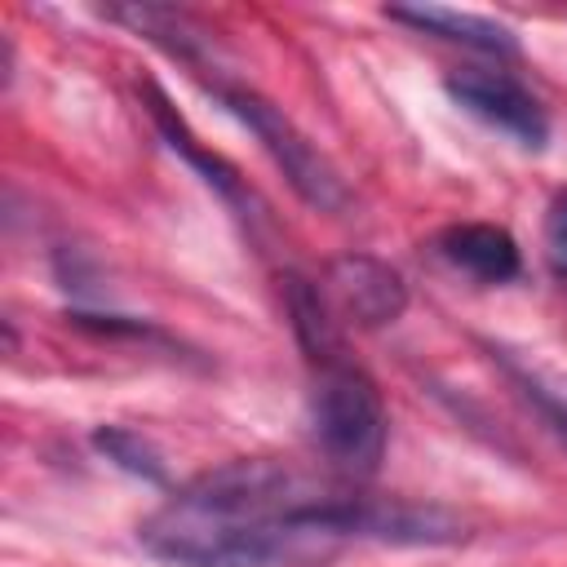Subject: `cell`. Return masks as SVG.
<instances>
[{
    "mask_svg": "<svg viewBox=\"0 0 567 567\" xmlns=\"http://www.w3.org/2000/svg\"><path fill=\"white\" fill-rule=\"evenodd\" d=\"M545 252H549L554 275L567 284V195H558L545 217Z\"/></svg>",
    "mask_w": 567,
    "mask_h": 567,
    "instance_id": "cell-12",
    "label": "cell"
},
{
    "mask_svg": "<svg viewBox=\"0 0 567 567\" xmlns=\"http://www.w3.org/2000/svg\"><path fill=\"white\" fill-rule=\"evenodd\" d=\"M439 248H443V257H447L456 270L474 275L478 284H505V279H514L518 266H523L514 235L501 230V226H487V221L447 226V230L439 235Z\"/></svg>",
    "mask_w": 567,
    "mask_h": 567,
    "instance_id": "cell-6",
    "label": "cell"
},
{
    "mask_svg": "<svg viewBox=\"0 0 567 567\" xmlns=\"http://www.w3.org/2000/svg\"><path fill=\"white\" fill-rule=\"evenodd\" d=\"M328 297L332 306L354 323V328H385L403 315L408 288L394 266L368 252H346L332 257L328 266Z\"/></svg>",
    "mask_w": 567,
    "mask_h": 567,
    "instance_id": "cell-5",
    "label": "cell"
},
{
    "mask_svg": "<svg viewBox=\"0 0 567 567\" xmlns=\"http://www.w3.org/2000/svg\"><path fill=\"white\" fill-rule=\"evenodd\" d=\"M226 106L261 137V146L270 151V159L284 168V177L292 182V190L310 204V208H319V213H337V208H346V182H341V173H337V164L275 106V102H266V97H257V93H248V89H226Z\"/></svg>",
    "mask_w": 567,
    "mask_h": 567,
    "instance_id": "cell-3",
    "label": "cell"
},
{
    "mask_svg": "<svg viewBox=\"0 0 567 567\" xmlns=\"http://www.w3.org/2000/svg\"><path fill=\"white\" fill-rule=\"evenodd\" d=\"M106 13H111L115 22H128L133 31H142L146 40L164 44L168 53H177V58H186V62H195V49L208 44V31H204V27H195L186 13L164 9V4H124V9H106Z\"/></svg>",
    "mask_w": 567,
    "mask_h": 567,
    "instance_id": "cell-10",
    "label": "cell"
},
{
    "mask_svg": "<svg viewBox=\"0 0 567 567\" xmlns=\"http://www.w3.org/2000/svg\"><path fill=\"white\" fill-rule=\"evenodd\" d=\"M447 93L470 111L478 115L483 124L509 133L518 146L527 151H540L545 137H549V120L540 111V102L505 71H487V66H461L447 75Z\"/></svg>",
    "mask_w": 567,
    "mask_h": 567,
    "instance_id": "cell-4",
    "label": "cell"
},
{
    "mask_svg": "<svg viewBox=\"0 0 567 567\" xmlns=\"http://www.w3.org/2000/svg\"><path fill=\"white\" fill-rule=\"evenodd\" d=\"M93 443H97L120 470H128V474H137V478H146V483H164V461H159V452H155L137 430L102 425V430H93Z\"/></svg>",
    "mask_w": 567,
    "mask_h": 567,
    "instance_id": "cell-11",
    "label": "cell"
},
{
    "mask_svg": "<svg viewBox=\"0 0 567 567\" xmlns=\"http://www.w3.org/2000/svg\"><path fill=\"white\" fill-rule=\"evenodd\" d=\"M142 97H146V106H151V115H155L159 133L168 137V146H173V151H182V155H186V159H190V164L204 173V182H208V186H217V190L235 195V190H239L235 168H230L226 159H217L213 151H204V146H199V137H195V133L186 128V120H182V115L168 106V97L159 93V84H155V80H146V84H142Z\"/></svg>",
    "mask_w": 567,
    "mask_h": 567,
    "instance_id": "cell-9",
    "label": "cell"
},
{
    "mask_svg": "<svg viewBox=\"0 0 567 567\" xmlns=\"http://www.w3.org/2000/svg\"><path fill=\"white\" fill-rule=\"evenodd\" d=\"M523 394H527V403H532V408L540 412V421H545V425L554 430V439H558V443L567 447V408H563V403H558L554 394H545L540 385H532V381H523Z\"/></svg>",
    "mask_w": 567,
    "mask_h": 567,
    "instance_id": "cell-13",
    "label": "cell"
},
{
    "mask_svg": "<svg viewBox=\"0 0 567 567\" xmlns=\"http://www.w3.org/2000/svg\"><path fill=\"white\" fill-rule=\"evenodd\" d=\"M284 306H288V319H292V332H297L306 359L315 368L341 363V332H337L332 306L306 275H288L284 279Z\"/></svg>",
    "mask_w": 567,
    "mask_h": 567,
    "instance_id": "cell-8",
    "label": "cell"
},
{
    "mask_svg": "<svg viewBox=\"0 0 567 567\" xmlns=\"http://www.w3.org/2000/svg\"><path fill=\"white\" fill-rule=\"evenodd\" d=\"M310 425L315 443L328 456V465L341 478H368L377 474L385 456V403L372 377L354 363H328L315 377L310 394Z\"/></svg>",
    "mask_w": 567,
    "mask_h": 567,
    "instance_id": "cell-2",
    "label": "cell"
},
{
    "mask_svg": "<svg viewBox=\"0 0 567 567\" xmlns=\"http://www.w3.org/2000/svg\"><path fill=\"white\" fill-rule=\"evenodd\" d=\"M363 518L354 487L244 456L190 478L142 518L137 540L173 567H315L363 536Z\"/></svg>",
    "mask_w": 567,
    "mask_h": 567,
    "instance_id": "cell-1",
    "label": "cell"
},
{
    "mask_svg": "<svg viewBox=\"0 0 567 567\" xmlns=\"http://www.w3.org/2000/svg\"><path fill=\"white\" fill-rule=\"evenodd\" d=\"M385 13L394 22H408L416 31L456 40V44L478 49V53H518L514 31L496 18H483V13H465V9H447V4H390Z\"/></svg>",
    "mask_w": 567,
    "mask_h": 567,
    "instance_id": "cell-7",
    "label": "cell"
}]
</instances>
